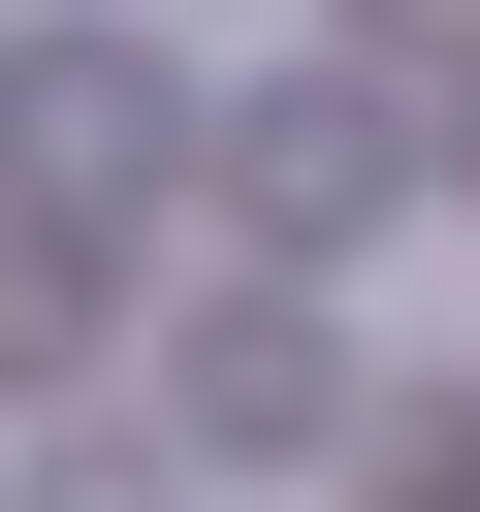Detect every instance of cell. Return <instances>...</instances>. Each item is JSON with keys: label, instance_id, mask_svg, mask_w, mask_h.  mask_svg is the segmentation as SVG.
<instances>
[{"label": "cell", "instance_id": "6da1fadb", "mask_svg": "<svg viewBox=\"0 0 480 512\" xmlns=\"http://www.w3.org/2000/svg\"><path fill=\"white\" fill-rule=\"evenodd\" d=\"M160 416H192V448H320V416H352V352H320L288 288H224V320L160 352Z\"/></svg>", "mask_w": 480, "mask_h": 512}, {"label": "cell", "instance_id": "7a4b0ae2", "mask_svg": "<svg viewBox=\"0 0 480 512\" xmlns=\"http://www.w3.org/2000/svg\"><path fill=\"white\" fill-rule=\"evenodd\" d=\"M32 512H160V448H32Z\"/></svg>", "mask_w": 480, "mask_h": 512}]
</instances>
